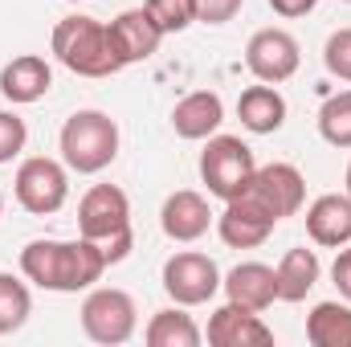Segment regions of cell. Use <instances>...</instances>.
Wrapping results in <instances>:
<instances>
[{
  "label": "cell",
  "mask_w": 351,
  "mask_h": 347,
  "mask_svg": "<svg viewBox=\"0 0 351 347\" xmlns=\"http://www.w3.org/2000/svg\"><path fill=\"white\" fill-rule=\"evenodd\" d=\"M25 143H29L25 119L12 115V110H0V164H12V160L25 152Z\"/></svg>",
  "instance_id": "cell-27"
},
{
  "label": "cell",
  "mask_w": 351,
  "mask_h": 347,
  "mask_svg": "<svg viewBox=\"0 0 351 347\" xmlns=\"http://www.w3.org/2000/svg\"><path fill=\"white\" fill-rule=\"evenodd\" d=\"M298 41L286 33V29H258L245 45V66L258 82H269V86H282L298 74Z\"/></svg>",
  "instance_id": "cell-10"
},
{
  "label": "cell",
  "mask_w": 351,
  "mask_h": 347,
  "mask_svg": "<svg viewBox=\"0 0 351 347\" xmlns=\"http://www.w3.org/2000/svg\"><path fill=\"white\" fill-rule=\"evenodd\" d=\"M106 29H110V45H114V53H119L123 66H135V62H147V58L160 53L164 29L156 25V16L147 8H127Z\"/></svg>",
  "instance_id": "cell-11"
},
{
  "label": "cell",
  "mask_w": 351,
  "mask_h": 347,
  "mask_svg": "<svg viewBox=\"0 0 351 347\" xmlns=\"http://www.w3.org/2000/svg\"><path fill=\"white\" fill-rule=\"evenodd\" d=\"M160 225H164V233H168L172 241L188 246V241H200V237L208 233V225H213V208H208V200H204L200 192L180 188V192H172V196L164 200V208H160Z\"/></svg>",
  "instance_id": "cell-14"
},
{
  "label": "cell",
  "mask_w": 351,
  "mask_h": 347,
  "mask_svg": "<svg viewBox=\"0 0 351 347\" xmlns=\"http://www.w3.org/2000/svg\"><path fill=\"white\" fill-rule=\"evenodd\" d=\"M343 184H348V196H351V164H348V176H343Z\"/></svg>",
  "instance_id": "cell-31"
},
{
  "label": "cell",
  "mask_w": 351,
  "mask_h": 347,
  "mask_svg": "<svg viewBox=\"0 0 351 347\" xmlns=\"http://www.w3.org/2000/svg\"><path fill=\"white\" fill-rule=\"evenodd\" d=\"M254 172H258V160H254L245 139H237V135H208V143L200 152V180H204L208 196L233 200L250 184Z\"/></svg>",
  "instance_id": "cell-5"
},
{
  "label": "cell",
  "mask_w": 351,
  "mask_h": 347,
  "mask_svg": "<svg viewBox=\"0 0 351 347\" xmlns=\"http://www.w3.org/2000/svg\"><path fill=\"white\" fill-rule=\"evenodd\" d=\"M331 282L339 286V294L348 298L351 294V241L335 250V265H331Z\"/></svg>",
  "instance_id": "cell-29"
},
{
  "label": "cell",
  "mask_w": 351,
  "mask_h": 347,
  "mask_svg": "<svg viewBox=\"0 0 351 347\" xmlns=\"http://www.w3.org/2000/svg\"><path fill=\"white\" fill-rule=\"evenodd\" d=\"M74 4H78V0H74Z\"/></svg>",
  "instance_id": "cell-34"
},
{
  "label": "cell",
  "mask_w": 351,
  "mask_h": 347,
  "mask_svg": "<svg viewBox=\"0 0 351 347\" xmlns=\"http://www.w3.org/2000/svg\"><path fill=\"white\" fill-rule=\"evenodd\" d=\"M208 344L213 347H269L274 331L262 323V311H250L241 302H225L208 319Z\"/></svg>",
  "instance_id": "cell-12"
},
{
  "label": "cell",
  "mask_w": 351,
  "mask_h": 347,
  "mask_svg": "<svg viewBox=\"0 0 351 347\" xmlns=\"http://www.w3.org/2000/svg\"><path fill=\"white\" fill-rule=\"evenodd\" d=\"M143 339H147V347H196L204 335H200V327L192 323V315H184V307L176 302L168 311H156V315H152Z\"/></svg>",
  "instance_id": "cell-22"
},
{
  "label": "cell",
  "mask_w": 351,
  "mask_h": 347,
  "mask_svg": "<svg viewBox=\"0 0 351 347\" xmlns=\"http://www.w3.org/2000/svg\"><path fill=\"white\" fill-rule=\"evenodd\" d=\"M143 8L156 16V25L164 29V37H168V33H184V29L196 21V4H192V0H147Z\"/></svg>",
  "instance_id": "cell-25"
},
{
  "label": "cell",
  "mask_w": 351,
  "mask_h": 347,
  "mask_svg": "<svg viewBox=\"0 0 351 347\" xmlns=\"http://www.w3.org/2000/svg\"><path fill=\"white\" fill-rule=\"evenodd\" d=\"M12 188H16V200H21L25 213L53 217L66 204V196H70V168H66V160L29 156V160H21Z\"/></svg>",
  "instance_id": "cell-7"
},
{
  "label": "cell",
  "mask_w": 351,
  "mask_h": 347,
  "mask_svg": "<svg viewBox=\"0 0 351 347\" xmlns=\"http://www.w3.org/2000/svg\"><path fill=\"white\" fill-rule=\"evenodd\" d=\"M164 290L180 307H200L221 290V270L208 254H192V250L172 254L164 261Z\"/></svg>",
  "instance_id": "cell-9"
},
{
  "label": "cell",
  "mask_w": 351,
  "mask_h": 347,
  "mask_svg": "<svg viewBox=\"0 0 351 347\" xmlns=\"http://www.w3.org/2000/svg\"><path fill=\"white\" fill-rule=\"evenodd\" d=\"M348 302H351V294H348Z\"/></svg>",
  "instance_id": "cell-33"
},
{
  "label": "cell",
  "mask_w": 351,
  "mask_h": 347,
  "mask_svg": "<svg viewBox=\"0 0 351 347\" xmlns=\"http://www.w3.org/2000/svg\"><path fill=\"white\" fill-rule=\"evenodd\" d=\"M78 315H82L86 339L106 344V347L127 344V339L135 335V327H139V307H135V298H131L127 290H119V286H98V290H90Z\"/></svg>",
  "instance_id": "cell-6"
},
{
  "label": "cell",
  "mask_w": 351,
  "mask_h": 347,
  "mask_svg": "<svg viewBox=\"0 0 351 347\" xmlns=\"http://www.w3.org/2000/svg\"><path fill=\"white\" fill-rule=\"evenodd\" d=\"M319 135L331 143V147H351V90L331 94L323 106H319Z\"/></svg>",
  "instance_id": "cell-24"
},
{
  "label": "cell",
  "mask_w": 351,
  "mask_h": 347,
  "mask_svg": "<svg viewBox=\"0 0 351 347\" xmlns=\"http://www.w3.org/2000/svg\"><path fill=\"white\" fill-rule=\"evenodd\" d=\"M274 270H278V302H302V298L319 286V274H323L319 254L306 250V246L286 250Z\"/></svg>",
  "instance_id": "cell-20"
},
{
  "label": "cell",
  "mask_w": 351,
  "mask_h": 347,
  "mask_svg": "<svg viewBox=\"0 0 351 347\" xmlns=\"http://www.w3.org/2000/svg\"><path fill=\"white\" fill-rule=\"evenodd\" d=\"M348 4H351V0H348Z\"/></svg>",
  "instance_id": "cell-35"
},
{
  "label": "cell",
  "mask_w": 351,
  "mask_h": 347,
  "mask_svg": "<svg viewBox=\"0 0 351 347\" xmlns=\"http://www.w3.org/2000/svg\"><path fill=\"white\" fill-rule=\"evenodd\" d=\"M274 217H265L258 204H250L245 196H233V200H225V213L217 217V233H221V241L229 246V250H258L269 241V233H274Z\"/></svg>",
  "instance_id": "cell-13"
},
{
  "label": "cell",
  "mask_w": 351,
  "mask_h": 347,
  "mask_svg": "<svg viewBox=\"0 0 351 347\" xmlns=\"http://www.w3.org/2000/svg\"><path fill=\"white\" fill-rule=\"evenodd\" d=\"M323 66H327L331 78L351 82V25L348 29H335V33L327 37V45H323Z\"/></svg>",
  "instance_id": "cell-26"
},
{
  "label": "cell",
  "mask_w": 351,
  "mask_h": 347,
  "mask_svg": "<svg viewBox=\"0 0 351 347\" xmlns=\"http://www.w3.org/2000/svg\"><path fill=\"white\" fill-rule=\"evenodd\" d=\"M49 86H53V70L41 53H21L0 70V94L8 102H21V106L37 102V98L49 94Z\"/></svg>",
  "instance_id": "cell-18"
},
{
  "label": "cell",
  "mask_w": 351,
  "mask_h": 347,
  "mask_svg": "<svg viewBox=\"0 0 351 347\" xmlns=\"http://www.w3.org/2000/svg\"><path fill=\"white\" fill-rule=\"evenodd\" d=\"M315 4H319V0H269V8H274L278 16H286V21H294V16H306V12H315Z\"/></svg>",
  "instance_id": "cell-30"
},
{
  "label": "cell",
  "mask_w": 351,
  "mask_h": 347,
  "mask_svg": "<svg viewBox=\"0 0 351 347\" xmlns=\"http://www.w3.org/2000/svg\"><path fill=\"white\" fill-rule=\"evenodd\" d=\"M33 315V294L29 286L16 278V274H4L0 270V335H12L29 323Z\"/></svg>",
  "instance_id": "cell-23"
},
{
  "label": "cell",
  "mask_w": 351,
  "mask_h": 347,
  "mask_svg": "<svg viewBox=\"0 0 351 347\" xmlns=\"http://www.w3.org/2000/svg\"><path fill=\"white\" fill-rule=\"evenodd\" d=\"M0 213H4V192H0Z\"/></svg>",
  "instance_id": "cell-32"
},
{
  "label": "cell",
  "mask_w": 351,
  "mask_h": 347,
  "mask_svg": "<svg viewBox=\"0 0 351 347\" xmlns=\"http://www.w3.org/2000/svg\"><path fill=\"white\" fill-rule=\"evenodd\" d=\"M49 45H53V58L78 78H110V74L123 70V62L110 45V29L94 16H82V12L62 16L53 25Z\"/></svg>",
  "instance_id": "cell-2"
},
{
  "label": "cell",
  "mask_w": 351,
  "mask_h": 347,
  "mask_svg": "<svg viewBox=\"0 0 351 347\" xmlns=\"http://www.w3.org/2000/svg\"><path fill=\"white\" fill-rule=\"evenodd\" d=\"M229 302H241L250 311H269L278 302V270L265 261H237L225 278H221Z\"/></svg>",
  "instance_id": "cell-15"
},
{
  "label": "cell",
  "mask_w": 351,
  "mask_h": 347,
  "mask_svg": "<svg viewBox=\"0 0 351 347\" xmlns=\"http://www.w3.org/2000/svg\"><path fill=\"white\" fill-rule=\"evenodd\" d=\"M106 254L98 241H90L78 233V241H53V237H37L21 250V274L53 294H78L90 290L102 274H106Z\"/></svg>",
  "instance_id": "cell-1"
},
{
  "label": "cell",
  "mask_w": 351,
  "mask_h": 347,
  "mask_svg": "<svg viewBox=\"0 0 351 347\" xmlns=\"http://www.w3.org/2000/svg\"><path fill=\"white\" fill-rule=\"evenodd\" d=\"M66 168L78 176H98L119 156V123L106 110H74L58 135Z\"/></svg>",
  "instance_id": "cell-4"
},
{
  "label": "cell",
  "mask_w": 351,
  "mask_h": 347,
  "mask_svg": "<svg viewBox=\"0 0 351 347\" xmlns=\"http://www.w3.org/2000/svg\"><path fill=\"white\" fill-rule=\"evenodd\" d=\"M192 4H196V21L200 25H225V21H233L241 12L245 0H192Z\"/></svg>",
  "instance_id": "cell-28"
},
{
  "label": "cell",
  "mask_w": 351,
  "mask_h": 347,
  "mask_svg": "<svg viewBox=\"0 0 351 347\" xmlns=\"http://www.w3.org/2000/svg\"><path fill=\"white\" fill-rule=\"evenodd\" d=\"M306 233L323 250H339L351 241V196L348 192H327L311 200L306 208Z\"/></svg>",
  "instance_id": "cell-16"
},
{
  "label": "cell",
  "mask_w": 351,
  "mask_h": 347,
  "mask_svg": "<svg viewBox=\"0 0 351 347\" xmlns=\"http://www.w3.org/2000/svg\"><path fill=\"white\" fill-rule=\"evenodd\" d=\"M237 119H241V127L254 131V135H274V131L286 123V98L278 94V86L258 82V86L241 90V98H237Z\"/></svg>",
  "instance_id": "cell-19"
},
{
  "label": "cell",
  "mask_w": 351,
  "mask_h": 347,
  "mask_svg": "<svg viewBox=\"0 0 351 347\" xmlns=\"http://www.w3.org/2000/svg\"><path fill=\"white\" fill-rule=\"evenodd\" d=\"M306 339L315 347H351V302H319L306 315Z\"/></svg>",
  "instance_id": "cell-21"
},
{
  "label": "cell",
  "mask_w": 351,
  "mask_h": 347,
  "mask_svg": "<svg viewBox=\"0 0 351 347\" xmlns=\"http://www.w3.org/2000/svg\"><path fill=\"white\" fill-rule=\"evenodd\" d=\"M78 233L98 241L110 265L131 254L135 233H131V200L119 184H94L78 200Z\"/></svg>",
  "instance_id": "cell-3"
},
{
  "label": "cell",
  "mask_w": 351,
  "mask_h": 347,
  "mask_svg": "<svg viewBox=\"0 0 351 347\" xmlns=\"http://www.w3.org/2000/svg\"><path fill=\"white\" fill-rule=\"evenodd\" d=\"M225 123V102L213 90H192L172 106V127L180 139H208Z\"/></svg>",
  "instance_id": "cell-17"
},
{
  "label": "cell",
  "mask_w": 351,
  "mask_h": 347,
  "mask_svg": "<svg viewBox=\"0 0 351 347\" xmlns=\"http://www.w3.org/2000/svg\"><path fill=\"white\" fill-rule=\"evenodd\" d=\"M237 196H245L250 204H258L265 217L286 221V217H294L302 208L306 180H302V172L294 164H265V168H258V172L250 176V184Z\"/></svg>",
  "instance_id": "cell-8"
}]
</instances>
